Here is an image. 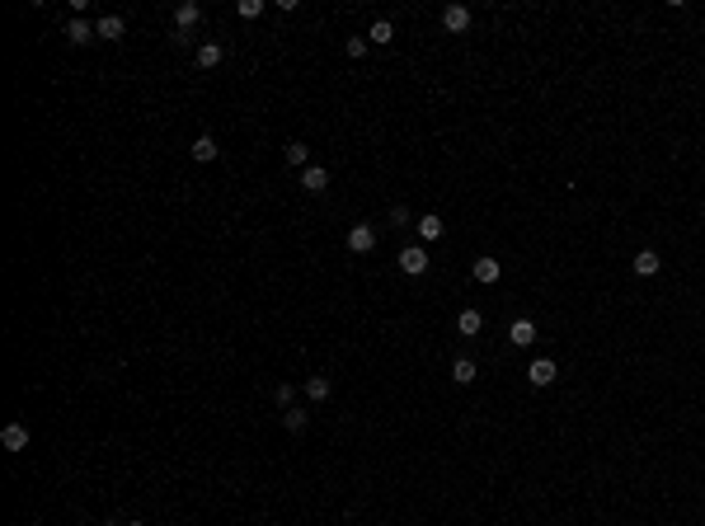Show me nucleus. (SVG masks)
I'll return each mask as SVG.
<instances>
[{
    "mask_svg": "<svg viewBox=\"0 0 705 526\" xmlns=\"http://www.w3.org/2000/svg\"><path fill=\"white\" fill-rule=\"evenodd\" d=\"M306 423H311V418H306L296 404H291V409H282V428H287V433H306Z\"/></svg>",
    "mask_w": 705,
    "mask_h": 526,
    "instance_id": "412c9836",
    "label": "nucleus"
},
{
    "mask_svg": "<svg viewBox=\"0 0 705 526\" xmlns=\"http://www.w3.org/2000/svg\"><path fill=\"white\" fill-rule=\"evenodd\" d=\"M221 61H226V47H221V43H202V47H198V66H202V71L221 66Z\"/></svg>",
    "mask_w": 705,
    "mask_h": 526,
    "instance_id": "2eb2a0df",
    "label": "nucleus"
},
{
    "mask_svg": "<svg viewBox=\"0 0 705 526\" xmlns=\"http://www.w3.org/2000/svg\"><path fill=\"white\" fill-rule=\"evenodd\" d=\"M344 52H348V56H367V38H348Z\"/></svg>",
    "mask_w": 705,
    "mask_h": 526,
    "instance_id": "5701e85b",
    "label": "nucleus"
},
{
    "mask_svg": "<svg viewBox=\"0 0 705 526\" xmlns=\"http://www.w3.org/2000/svg\"><path fill=\"white\" fill-rule=\"evenodd\" d=\"M189 156H193V160H198V165H212V160H216V156H221V151H216V136H207V132H202V136H198V141H193V146H189Z\"/></svg>",
    "mask_w": 705,
    "mask_h": 526,
    "instance_id": "1a4fd4ad",
    "label": "nucleus"
},
{
    "mask_svg": "<svg viewBox=\"0 0 705 526\" xmlns=\"http://www.w3.org/2000/svg\"><path fill=\"white\" fill-rule=\"evenodd\" d=\"M470 273H475V282H480V287H494V282H499V258H475V263H470Z\"/></svg>",
    "mask_w": 705,
    "mask_h": 526,
    "instance_id": "9d476101",
    "label": "nucleus"
},
{
    "mask_svg": "<svg viewBox=\"0 0 705 526\" xmlns=\"http://www.w3.org/2000/svg\"><path fill=\"white\" fill-rule=\"evenodd\" d=\"M66 43H71V47L94 43V24H90V19H71V24H66Z\"/></svg>",
    "mask_w": 705,
    "mask_h": 526,
    "instance_id": "9b49d317",
    "label": "nucleus"
},
{
    "mask_svg": "<svg viewBox=\"0 0 705 526\" xmlns=\"http://www.w3.org/2000/svg\"><path fill=\"white\" fill-rule=\"evenodd\" d=\"M400 273H404V278H424V273H428V249L424 245L400 249Z\"/></svg>",
    "mask_w": 705,
    "mask_h": 526,
    "instance_id": "f257e3e1",
    "label": "nucleus"
},
{
    "mask_svg": "<svg viewBox=\"0 0 705 526\" xmlns=\"http://www.w3.org/2000/svg\"><path fill=\"white\" fill-rule=\"evenodd\" d=\"M475 376H480V367H475L470 358H456V362H451V381H456V385H470Z\"/></svg>",
    "mask_w": 705,
    "mask_h": 526,
    "instance_id": "f3484780",
    "label": "nucleus"
},
{
    "mask_svg": "<svg viewBox=\"0 0 705 526\" xmlns=\"http://www.w3.org/2000/svg\"><path fill=\"white\" fill-rule=\"evenodd\" d=\"M630 268H635V273H639V278H654V273H659V268H663V258H659V254H654V249H639V254H635V258H630Z\"/></svg>",
    "mask_w": 705,
    "mask_h": 526,
    "instance_id": "f8f14e48",
    "label": "nucleus"
},
{
    "mask_svg": "<svg viewBox=\"0 0 705 526\" xmlns=\"http://www.w3.org/2000/svg\"><path fill=\"white\" fill-rule=\"evenodd\" d=\"M235 14H240V19H259V14H264V0H240Z\"/></svg>",
    "mask_w": 705,
    "mask_h": 526,
    "instance_id": "4be33fe9",
    "label": "nucleus"
},
{
    "mask_svg": "<svg viewBox=\"0 0 705 526\" xmlns=\"http://www.w3.org/2000/svg\"><path fill=\"white\" fill-rule=\"evenodd\" d=\"M555 376H560V371H555V358H536L531 367H526V381L541 385V390H546V385H555Z\"/></svg>",
    "mask_w": 705,
    "mask_h": 526,
    "instance_id": "f03ea898",
    "label": "nucleus"
},
{
    "mask_svg": "<svg viewBox=\"0 0 705 526\" xmlns=\"http://www.w3.org/2000/svg\"><path fill=\"white\" fill-rule=\"evenodd\" d=\"M508 338H513V348H531L536 343V320H513V329H508Z\"/></svg>",
    "mask_w": 705,
    "mask_h": 526,
    "instance_id": "0eeeda50",
    "label": "nucleus"
},
{
    "mask_svg": "<svg viewBox=\"0 0 705 526\" xmlns=\"http://www.w3.org/2000/svg\"><path fill=\"white\" fill-rule=\"evenodd\" d=\"M367 43H376V47H391V43H395V24H391V19H376V24L367 29Z\"/></svg>",
    "mask_w": 705,
    "mask_h": 526,
    "instance_id": "dca6fc26",
    "label": "nucleus"
},
{
    "mask_svg": "<svg viewBox=\"0 0 705 526\" xmlns=\"http://www.w3.org/2000/svg\"><path fill=\"white\" fill-rule=\"evenodd\" d=\"M301 188L306 193H325L329 188V169L325 165H306L301 169Z\"/></svg>",
    "mask_w": 705,
    "mask_h": 526,
    "instance_id": "6e6552de",
    "label": "nucleus"
},
{
    "mask_svg": "<svg viewBox=\"0 0 705 526\" xmlns=\"http://www.w3.org/2000/svg\"><path fill=\"white\" fill-rule=\"evenodd\" d=\"M123 14H99V24H94V38H104V43H118L123 38Z\"/></svg>",
    "mask_w": 705,
    "mask_h": 526,
    "instance_id": "39448f33",
    "label": "nucleus"
},
{
    "mask_svg": "<svg viewBox=\"0 0 705 526\" xmlns=\"http://www.w3.org/2000/svg\"><path fill=\"white\" fill-rule=\"evenodd\" d=\"M198 19H202V10H198V0H179V10H174V34H189V29H198Z\"/></svg>",
    "mask_w": 705,
    "mask_h": 526,
    "instance_id": "7ed1b4c3",
    "label": "nucleus"
},
{
    "mask_svg": "<svg viewBox=\"0 0 705 526\" xmlns=\"http://www.w3.org/2000/svg\"><path fill=\"white\" fill-rule=\"evenodd\" d=\"M456 329H461L466 338H475V334L484 329V315H480V310H461V315H456Z\"/></svg>",
    "mask_w": 705,
    "mask_h": 526,
    "instance_id": "6ab92c4d",
    "label": "nucleus"
},
{
    "mask_svg": "<svg viewBox=\"0 0 705 526\" xmlns=\"http://www.w3.org/2000/svg\"><path fill=\"white\" fill-rule=\"evenodd\" d=\"M442 29H447V34H466L470 29V10L466 5H447V10H442Z\"/></svg>",
    "mask_w": 705,
    "mask_h": 526,
    "instance_id": "423d86ee",
    "label": "nucleus"
},
{
    "mask_svg": "<svg viewBox=\"0 0 705 526\" xmlns=\"http://www.w3.org/2000/svg\"><path fill=\"white\" fill-rule=\"evenodd\" d=\"M414 231H419V240H424V245H433V240H442V231H447V226H442V216L428 212V216H419Z\"/></svg>",
    "mask_w": 705,
    "mask_h": 526,
    "instance_id": "ddd939ff",
    "label": "nucleus"
},
{
    "mask_svg": "<svg viewBox=\"0 0 705 526\" xmlns=\"http://www.w3.org/2000/svg\"><path fill=\"white\" fill-rule=\"evenodd\" d=\"M127 526H141V522H127Z\"/></svg>",
    "mask_w": 705,
    "mask_h": 526,
    "instance_id": "a878e982",
    "label": "nucleus"
},
{
    "mask_svg": "<svg viewBox=\"0 0 705 526\" xmlns=\"http://www.w3.org/2000/svg\"><path fill=\"white\" fill-rule=\"evenodd\" d=\"M329 390H334V385H329V376H311V381H306V395H311L315 404H325Z\"/></svg>",
    "mask_w": 705,
    "mask_h": 526,
    "instance_id": "aec40b11",
    "label": "nucleus"
},
{
    "mask_svg": "<svg viewBox=\"0 0 705 526\" xmlns=\"http://www.w3.org/2000/svg\"><path fill=\"white\" fill-rule=\"evenodd\" d=\"M391 221H395V226H419L414 216H409V207H395V212H391Z\"/></svg>",
    "mask_w": 705,
    "mask_h": 526,
    "instance_id": "b1692460",
    "label": "nucleus"
},
{
    "mask_svg": "<svg viewBox=\"0 0 705 526\" xmlns=\"http://www.w3.org/2000/svg\"><path fill=\"white\" fill-rule=\"evenodd\" d=\"M273 400H278L282 409H291V385H278V390H273Z\"/></svg>",
    "mask_w": 705,
    "mask_h": 526,
    "instance_id": "393cba45",
    "label": "nucleus"
},
{
    "mask_svg": "<svg viewBox=\"0 0 705 526\" xmlns=\"http://www.w3.org/2000/svg\"><path fill=\"white\" fill-rule=\"evenodd\" d=\"M348 249H353V254H371V249H376V231H371L367 221L353 226V231H348Z\"/></svg>",
    "mask_w": 705,
    "mask_h": 526,
    "instance_id": "20e7f679",
    "label": "nucleus"
},
{
    "mask_svg": "<svg viewBox=\"0 0 705 526\" xmlns=\"http://www.w3.org/2000/svg\"><path fill=\"white\" fill-rule=\"evenodd\" d=\"M0 442H5L10 451H24V447H29V428H24V423H10L5 433H0Z\"/></svg>",
    "mask_w": 705,
    "mask_h": 526,
    "instance_id": "a211bd4d",
    "label": "nucleus"
},
{
    "mask_svg": "<svg viewBox=\"0 0 705 526\" xmlns=\"http://www.w3.org/2000/svg\"><path fill=\"white\" fill-rule=\"evenodd\" d=\"M282 160H287L291 169H306V165H311V146H306V141H287V151H282Z\"/></svg>",
    "mask_w": 705,
    "mask_h": 526,
    "instance_id": "4468645a",
    "label": "nucleus"
}]
</instances>
